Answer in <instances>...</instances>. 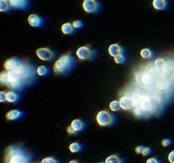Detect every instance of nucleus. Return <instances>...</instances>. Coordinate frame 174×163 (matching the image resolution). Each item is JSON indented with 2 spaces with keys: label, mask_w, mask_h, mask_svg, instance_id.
<instances>
[{
  "label": "nucleus",
  "mask_w": 174,
  "mask_h": 163,
  "mask_svg": "<svg viewBox=\"0 0 174 163\" xmlns=\"http://www.w3.org/2000/svg\"><path fill=\"white\" fill-rule=\"evenodd\" d=\"M30 156L27 152L15 146H9L6 150L5 163H28Z\"/></svg>",
  "instance_id": "obj_1"
},
{
  "label": "nucleus",
  "mask_w": 174,
  "mask_h": 163,
  "mask_svg": "<svg viewBox=\"0 0 174 163\" xmlns=\"http://www.w3.org/2000/svg\"><path fill=\"white\" fill-rule=\"evenodd\" d=\"M75 60L70 55H62L58 60L54 63V71L56 74H65L73 67L75 64Z\"/></svg>",
  "instance_id": "obj_2"
},
{
  "label": "nucleus",
  "mask_w": 174,
  "mask_h": 163,
  "mask_svg": "<svg viewBox=\"0 0 174 163\" xmlns=\"http://www.w3.org/2000/svg\"><path fill=\"white\" fill-rule=\"evenodd\" d=\"M97 122L100 126L103 127H107V126H110L114 122V117L111 114H110L106 111H101L98 113L97 117H96Z\"/></svg>",
  "instance_id": "obj_3"
},
{
  "label": "nucleus",
  "mask_w": 174,
  "mask_h": 163,
  "mask_svg": "<svg viewBox=\"0 0 174 163\" xmlns=\"http://www.w3.org/2000/svg\"><path fill=\"white\" fill-rule=\"evenodd\" d=\"M83 7L86 12L95 14L100 9V4L96 0H84L83 3Z\"/></svg>",
  "instance_id": "obj_4"
},
{
  "label": "nucleus",
  "mask_w": 174,
  "mask_h": 163,
  "mask_svg": "<svg viewBox=\"0 0 174 163\" xmlns=\"http://www.w3.org/2000/svg\"><path fill=\"white\" fill-rule=\"evenodd\" d=\"M77 55L80 60H91L95 56V52L90 50L89 47H81L77 50Z\"/></svg>",
  "instance_id": "obj_5"
},
{
  "label": "nucleus",
  "mask_w": 174,
  "mask_h": 163,
  "mask_svg": "<svg viewBox=\"0 0 174 163\" xmlns=\"http://www.w3.org/2000/svg\"><path fill=\"white\" fill-rule=\"evenodd\" d=\"M36 54L40 60L44 61L51 60L54 57V54L48 48H41L36 51Z\"/></svg>",
  "instance_id": "obj_6"
},
{
  "label": "nucleus",
  "mask_w": 174,
  "mask_h": 163,
  "mask_svg": "<svg viewBox=\"0 0 174 163\" xmlns=\"http://www.w3.org/2000/svg\"><path fill=\"white\" fill-rule=\"evenodd\" d=\"M28 22L33 27H42L44 26V20L39 15H35V14H32L29 15L28 17Z\"/></svg>",
  "instance_id": "obj_7"
},
{
  "label": "nucleus",
  "mask_w": 174,
  "mask_h": 163,
  "mask_svg": "<svg viewBox=\"0 0 174 163\" xmlns=\"http://www.w3.org/2000/svg\"><path fill=\"white\" fill-rule=\"evenodd\" d=\"M9 4L16 9H27L29 7V0H10Z\"/></svg>",
  "instance_id": "obj_8"
},
{
  "label": "nucleus",
  "mask_w": 174,
  "mask_h": 163,
  "mask_svg": "<svg viewBox=\"0 0 174 163\" xmlns=\"http://www.w3.org/2000/svg\"><path fill=\"white\" fill-rule=\"evenodd\" d=\"M119 102H120L121 107L123 110H126V111H127V110H132L134 107L133 99L128 96L121 97L120 100H119Z\"/></svg>",
  "instance_id": "obj_9"
},
{
  "label": "nucleus",
  "mask_w": 174,
  "mask_h": 163,
  "mask_svg": "<svg viewBox=\"0 0 174 163\" xmlns=\"http://www.w3.org/2000/svg\"><path fill=\"white\" fill-rule=\"evenodd\" d=\"M21 63V61L19 60L18 59L10 58L5 61V63H4V68H5L7 71L15 70Z\"/></svg>",
  "instance_id": "obj_10"
},
{
  "label": "nucleus",
  "mask_w": 174,
  "mask_h": 163,
  "mask_svg": "<svg viewBox=\"0 0 174 163\" xmlns=\"http://www.w3.org/2000/svg\"><path fill=\"white\" fill-rule=\"evenodd\" d=\"M121 53H122V48L118 44H111L109 47V54L113 57L121 55Z\"/></svg>",
  "instance_id": "obj_11"
},
{
  "label": "nucleus",
  "mask_w": 174,
  "mask_h": 163,
  "mask_svg": "<svg viewBox=\"0 0 174 163\" xmlns=\"http://www.w3.org/2000/svg\"><path fill=\"white\" fill-rule=\"evenodd\" d=\"M23 114V112H21V111H19L17 110H13V111H9L8 113L6 114V118L8 120L14 121V120H17L20 117H22Z\"/></svg>",
  "instance_id": "obj_12"
},
{
  "label": "nucleus",
  "mask_w": 174,
  "mask_h": 163,
  "mask_svg": "<svg viewBox=\"0 0 174 163\" xmlns=\"http://www.w3.org/2000/svg\"><path fill=\"white\" fill-rule=\"evenodd\" d=\"M140 107L143 108L145 111L151 110V106H152V104H151V99L148 96H144L142 97L141 101H140Z\"/></svg>",
  "instance_id": "obj_13"
},
{
  "label": "nucleus",
  "mask_w": 174,
  "mask_h": 163,
  "mask_svg": "<svg viewBox=\"0 0 174 163\" xmlns=\"http://www.w3.org/2000/svg\"><path fill=\"white\" fill-rule=\"evenodd\" d=\"M71 128H73L74 130H75L76 132L82 131V130H83V128H85V124H84V122L79 119L73 120V121L71 122Z\"/></svg>",
  "instance_id": "obj_14"
},
{
  "label": "nucleus",
  "mask_w": 174,
  "mask_h": 163,
  "mask_svg": "<svg viewBox=\"0 0 174 163\" xmlns=\"http://www.w3.org/2000/svg\"><path fill=\"white\" fill-rule=\"evenodd\" d=\"M153 7L158 10H163L167 7V2L166 0H153L152 2Z\"/></svg>",
  "instance_id": "obj_15"
},
{
  "label": "nucleus",
  "mask_w": 174,
  "mask_h": 163,
  "mask_svg": "<svg viewBox=\"0 0 174 163\" xmlns=\"http://www.w3.org/2000/svg\"><path fill=\"white\" fill-rule=\"evenodd\" d=\"M61 31L65 35H71V34H73L75 32V28L72 24L65 23L61 26Z\"/></svg>",
  "instance_id": "obj_16"
},
{
  "label": "nucleus",
  "mask_w": 174,
  "mask_h": 163,
  "mask_svg": "<svg viewBox=\"0 0 174 163\" xmlns=\"http://www.w3.org/2000/svg\"><path fill=\"white\" fill-rule=\"evenodd\" d=\"M20 97L17 93H14V92H8L6 93V100L9 103H15V102L19 100Z\"/></svg>",
  "instance_id": "obj_17"
},
{
  "label": "nucleus",
  "mask_w": 174,
  "mask_h": 163,
  "mask_svg": "<svg viewBox=\"0 0 174 163\" xmlns=\"http://www.w3.org/2000/svg\"><path fill=\"white\" fill-rule=\"evenodd\" d=\"M135 151L137 154H141L143 155H148L151 154V149L148 147H145V146H138L136 147Z\"/></svg>",
  "instance_id": "obj_18"
},
{
  "label": "nucleus",
  "mask_w": 174,
  "mask_h": 163,
  "mask_svg": "<svg viewBox=\"0 0 174 163\" xmlns=\"http://www.w3.org/2000/svg\"><path fill=\"white\" fill-rule=\"evenodd\" d=\"M141 80L142 82H144L145 84H151L153 82V77L150 72H145L142 75Z\"/></svg>",
  "instance_id": "obj_19"
},
{
  "label": "nucleus",
  "mask_w": 174,
  "mask_h": 163,
  "mask_svg": "<svg viewBox=\"0 0 174 163\" xmlns=\"http://www.w3.org/2000/svg\"><path fill=\"white\" fill-rule=\"evenodd\" d=\"M133 112L134 114V116L137 117H143L146 114V111L140 106H136V107L133 108Z\"/></svg>",
  "instance_id": "obj_20"
},
{
  "label": "nucleus",
  "mask_w": 174,
  "mask_h": 163,
  "mask_svg": "<svg viewBox=\"0 0 174 163\" xmlns=\"http://www.w3.org/2000/svg\"><path fill=\"white\" fill-rule=\"evenodd\" d=\"M69 149L72 153H77V152L82 151L83 150V146L81 145L78 143H72L69 146Z\"/></svg>",
  "instance_id": "obj_21"
},
{
  "label": "nucleus",
  "mask_w": 174,
  "mask_h": 163,
  "mask_svg": "<svg viewBox=\"0 0 174 163\" xmlns=\"http://www.w3.org/2000/svg\"><path fill=\"white\" fill-rule=\"evenodd\" d=\"M10 7H11V6H10V4H9V3L8 1H6V0H0V11H9Z\"/></svg>",
  "instance_id": "obj_22"
},
{
  "label": "nucleus",
  "mask_w": 174,
  "mask_h": 163,
  "mask_svg": "<svg viewBox=\"0 0 174 163\" xmlns=\"http://www.w3.org/2000/svg\"><path fill=\"white\" fill-rule=\"evenodd\" d=\"M105 163H121V160L118 157L117 155H110L106 158Z\"/></svg>",
  "instance_id": "obj_23"
},
{
  "label": "nucleus",
  "mask_w": 174,
  "mask_h": 163,
  "mask_svg": "<svg viewBox=\"0 0 174 163\" xmlns=\"http://www.w3.org/2000/svg\"><path fill=\"white\" fill-rule=\"evenodd\" d=\"M155 66L157 68L158 70H162L163 68H165L166 66V62L162 59H158L155 61Z\"/></svg>",
  "instance_id": "obj_24"
},
{
  "label": "nucleus",
  "mask_w": 174,
  "mask_h": 163,
  "mask_svg": "<svg viewBox=\"0 0 174 163\" xmlns=\"http://www.w3.org/2000/svg\"><path fill=\"white\" fill-rule=\"evenodd\" d=\"M37 72H38L39 76H46L48 73H49V69L46 66H41L38 67Z\"/></svg>",
  "instance_id": "obj_25"
},
{
  "label": "nucleus",
  "mask_w": 174,
  "mask_h": 163,
  "mask_svg": "<svg viewBox=\"0 0 174 163\" xmlns=\"http://www.w3.org/2000/svg\"><path fill=\"white\" fill-rule=\"evenodd\" d=\"M121 105H120V102L114 100L110 104V109L112 111H118L121 109Z\"/></svg>",
  "instance_id": "obj_26"
},
{
  "label": "nucleus",
  "mask_w": 174,
  "mask_h": 163,
  "mask_svg": "<svg viewBox=\"0 0 174 163\" xmlns=\"http://www.w3.org/2000/svg\"><path fill=\"white\" fill-rule=\"evenodd\" d=\"M140 55L145 59H150L151 57H152L153 54L151 52V50H148V49H144L140 51Z\"/></svg>",
  "instance_id": "obj_27"
},
{
  "label": "nucleus",
  "mask_w": 174,
  "mask_h": 163,
  "mask_svg": "<svg viewBox=\"0 0 174 163\" xmlns=\"http://www.w3.org/2000/svg\"><path fill=\"white\" fill-rule=\"evenodd\" d=\"M0 82L3 85H5L7 86V83H8V72L6 71H3L0 75Z\"/></svg>",
  "instance_id": "obj_28"
},
{
  "label": "nucleus",
  "mask_w": 174,
  "mask_h": 163,
  "mask_svg": "<svg viewBox=\"0 0 174 163\" xmlns=\"http://www.w3.org/2000/svg\"><path fill=\"white\" fill-rule=\"evenodd\" d=\"M114 60H115V63H117V64H122L124 63L125 61H126V57L123 55H116L115 57H114Z\"/></svg>",
  "instance_id": "obj_29"
},
{
  "label": "nucleus",
  "mask_w": 174,
  "mask_h": 163,
  "mask_svg": "<svg viewBox=\"0 0 174 163\" xmlns=\"http://www.w3.org/2000/svg\"><path fill=\"white\" fill-rule=\"evenodd\" d=\"M168 82L166 81H163V80H161V81H160L159 82H158V84H157V86H158V87H159L160 89H166L167 88V87H168Z\"/></svg>",
  "instance_id": "obj_30"
},
{
  "label": "nucleus",
  "mask_w": 174,
  "mask_h": 163,
  "mask_svg": "<svg viewBox=\"0 0 174 163\" xmlns=\"http://www.w3.org/2000/svg\"><path fill=\"white\" fill-rule=\"evenodd\" d=\"M41 163H59V161H58L57 160H55L54 158L47 157V158H44V160H42Z\"/></svg>",
  "instance_id": "obj_31"
},
{
  "label": "nucleus",
  "mask_w": 174,
  "mask_h": 163,
  "mask_svg": "<svg viewBox=\"0 0 174 163\" xmlns=\"http://www.w3.org/2000/svg\"><path fill=\"white\" fill-rule=\"evenodd\" d=\"M72 25H73L74 28H77V29H80V28L83 27V23L80 20H74Z\"/></svg>",
  "instance_id": "obj_32"
},
{
  "label": "nucleus",
  "mask_w": 174,
  "mask_h": 163,
  "mask_svg": "<svg viewBox=\"0 0 174 163\" xmlns=\"http://www.w3.org/2000/svg\"><path fill=\"white\" fill-rule=\"evenodd\" d=\"M0 101L1 102H4V101H7L6 100V93L5 92H0Z\"/></svg>",
  "instance_id": "obj_33"
},
{
  "label": "nucleus",
  "mask_w": 174,
  "mask_h": 163,
  "mask_svg": "<svg viewBox=\"0 0 174 163\" xmlns=\"http://www.w3.org/2000/svg\"><path fill=\"white\" fill-rule=\"evenodd\" d=\"M171 144V141L170 139H163L162 141H161V145H162V146H168L170 145Z\"/></svg>",
  "instance_id": "obj_34"
},
{
  "label": "nucleus",
  "mask_w": 174,
  "mask_h": 163,
  "mask_svg": "<svg viewBox=\"0 0 174 163\" xmlns=\"http://www.w3.org/2000/svg\"><path fill=\"white\" fill-rule=\"evenodd\" d=\"M168 160L171 163L174 162V150L168 155Z\"/></svg>",
  "instance_id": "obj_35"
},
{
  "label": "nucleus",
  "mask_w": 174,
  "mask_h": 163,
  "mask_svg": "<svg viewBox=\"0 0 174 163\" xmlns=\"http://www.w3.org/2000/svg\"><path fill=\"white\" fill-rule=\"evenodd\" d=\"M146 163H161V162H160V160H158L157 159H156V158H150V159H148Z\"/></svg>",
  "instance_id": "obj_36"
},
{
  "label": "nucleus",
  "mask_w": 174,
  "mask_h": 163,
  "mask_svg": "<svg viewBox=\"0 0 174 163\" xmlns=\"http://www.w3.org/2000/svg\"><path fill=\"white\" fill-rule=\"evenodd\" d=\"M67 132H68V134H77V132L75 131L73 128H71V126H70V127H68V128H67Z\"/></svg>",
  "instance_id": "obj_37"
},
{
  "label": "nucleus",
  "mask_w": 174,
  "mask_h": 163,
  "mask_svg": "<svg viewBox=\"0 0 174 163\" xmlns=\"http://www.w3.org/2000/svg\"><path fill=\"white\" fill-rule=\"evenodd\" d=\"M69 163H79V162H78L77 160H71V161H70V162H69Z\"/></svg>",
  "instance_id": "obj_38"
},
{
  "label": "nucleus",
  "mask_w": 174,
  "mask_h": 163,
  "mask_svg": "<svg viewBox=\"0 0 174 163\" xmlns=\"http://www.w3.org/2000/svg\"><path fill=\"white\" fill-rule=\"evenodd\" d=\"M6 1H10V0H6Z\"/></svg>",
  "instance_id": "obj_39"
},
{
  "label": "nucleus",
  "mask_w": 174,
  "mask_h": 163,
  "mask_svg": "<svg viewBox=\"0 0 174 163\" xmlns=\"http://www.w3.org/2000/svg\"><path fill=\"white\" fill-rule=\"evenodd\" d=\"M100 163H104V162H100Z\"/></svg>",
  "instance_id": "obj_40"
},
{
  "label": "nucleus",
  "mask_w": 174,
  "mask_h": 163,
  "mask_svg": "<svg viewBox=\"0 0 174 163\" xmlns=\"http://www.w3.org/2000/svg\"><path fill=\"white\" fill-rule=\"evenodd\" d=\"M172 163H174V162H172Z\"/></svg>",
  "instance_id": "obj_41"
}]
</instances>
